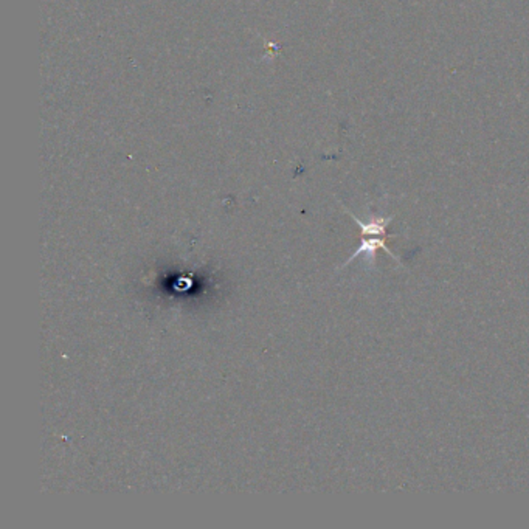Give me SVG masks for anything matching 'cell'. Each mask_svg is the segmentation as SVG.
I'll return each instance as SVG.
<instances>
[{
  "label": "cell",
  "mask_w": 529,
  "mask_h": 529,
  "mask_svg": "<svg viewBox=\"0 0 529 529\" xmlns=\"http://www.w3.org/2000/svg\"><path fill=\"white\" fill-rule=\"evenodd\" d=\"M379 249L385 250L386 254L393 258V260L397 261V262H401V261H399V258H397L395 254H393L390 247L386 245L385 236H376V238H371V236H362V243H360V245H358V249L354 251V254H352V256L349 258L348 261H346V262L343 264L342 267L348 266V264H351L354 260H357V258L360 256V255H367L368 260L371 261V262H374L376 251H378Z\"/></svg>",
  "instance_id": "obj_1"
},
{
  "label": "cell",
  "mask_w": 529,
  "mask_h": 529,
  "mask_svg": "<svg viewBox=\"0 0 529 529\" xmlns=\"http://www.w3.org/2000/svg\"><path fill=\"white\" fill-rule=\"evenodd\" d=\"M348 213L352 217V221L360 227L362 236H386V227L393 221V216H386V217L374 216L368 221H362L358 219L357 216L352 214L351 211H348Z\"/></svg>",
  "instance_id": "obj_2"
}]
</instances>
